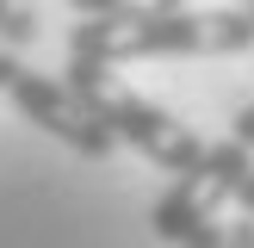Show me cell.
<instances>
[{"instance_id": "obj_1", "label": "cell", "mask_w": 254, "mask_h": 248, "mask_svg": "<svg viewBox=\"0 0 254 248\" xmlns=\"http://www.w3.org/2000/svg\"><path fill=\"white\" fill-rule=\"evenodd\" d=\"M254 44L248 6H174V12H130V19H81L68 31V56L87 62H155V56H236Z\"/></svg>"}, {"instance_id": "obj_9", "label": "cell", "mask_w": 254, "mask_h": 248, "mask_svg": "<svg viewBox=\"0 0 254 248\" xmlns=\"http://www.w3.org/2000/svg\"><path fill=\"white\" fill-rule=\"evenodd\" d=\"M19 68H25V62H19V56H12V50H6V44H0V93H6V87H12V81H19Z\"/></svg>"}, {"instance_id": "obj_6", "label": "cell", "mask_w": 254, "mask_h": 248, "mask_svg": "<svg viewBox=\"0 0 254 248\" xmlns=\"http://www.w3.org/2000/svg\"><path fill=\"white\" fill-rule=\"evenodd\" d=\"M31 37H37V6L31 0H0V44L25 50Z\"/></svg>"}, {"instance_id": "obj_8", "label": "cell", "mask_w": 254, "mask_h": 248, "mask_svg": "<svg viewBox=\"0 0 254 248\" xmlns=\"http://www.w3.org/2000/svg\"><path fill=\"white\" fill-rule=\"evenodd\" d=\"M230 136H236V143H248V149H254V106H242V112H236Z\"/></svg>"}, {"instance_id": "obj_3", "label": "cell", "mask_w": 254, "mask_h": 248, "mask_svg": "<svg viewBox=\"0 0 254 248\" xmlns=\"http://www.w3.org/2000/svg\"><path fill=\"white\" fill-rule=\"evenodd\" d=\"M254 174V149L236 143V136H223V143L205 149V161L186 174H174V186L155 198V211H149V230L161 236V242L186 248L205 223L223 217V205H236L242 198V180Z\"/></svg>"}, {"instance_id": "obj_7", "label": "cell", "mask_w": 254, "mask_h": 248, "mask_svg": "<svg viewBox=\"0 0 254 248\" xmlns=\"http://www.w3.org/2000/svg\"><path fill=\"white\" fill-rule=\"evenodd\" d=\"M186 248H254V217H236V223H205Z\"/></svg>"}, {"instance_id": "obj_4", "label": "cell", "mask_w": 254, "mask_h": 248, "mask_svg": "<svg viewBox=\"0 0 254 248\" xmlns=\"http://www.w3.org/2000/svg\"><path fill=\"white\" fill-rule=\"evenodd\" d=\"M6 99H12V106H19L44 136H56L62 149H74V155H87V161H106L112 149H118V136L93 118V106H87L68 81H56V74L19 68V81L6 87Z\"/></svg>"}, {"instance_id": "obj_2", "label": "cell", "mask_w": 254, "mask_h": 248, "mask_svg": "<svg viewBox=\"0 0 254 248\" xmlns=\"http://www.w3.org/2000/svg\"><path fill=\"white\" fill-rule=\"evenodd\" d=\"M62 81H68L74 93L93 106V118L106 124L124 149H136L143 161H155L161 174H186V168H198V161H205V149H211L205 136L186 130V124L174 118V112H161L155 99H143L136 87H124L112 62L68 56V74H62Z\"/></svg>"}, {"instance_id": "obj_5", "label": "cell", "mask_w": 254, "mask_h": 248, "mask_svg": "<svg viewBox=\"0 0 254 248\" xmlns=\"http://www.w3.org/2000/svg\"><path fill=\"white\" fill-rule=\"evenodd\" d=\"M81 19H130V12H174L186 0H68Z\"/></svg>"}, {"instance_id": "obj_10", "label": "cell", "mask_w": 254, "mask_h": 248, "mask_svg": "<svg viewBox=\"0 0 254 248\" xmlns=\"http://www.w3.org/2000/svg\"><path fill=\"white\" fill-rule=\"evenodd\" d=\"M236 205H242V211H248V217H254V174H248V180H242V198H236Z\"/></svg>"}, {"instance_id": "obj_11", "label": "cell", "mask_w": 254, "mask_h": 248, "mask_svg": "<svg viewBox=\"0 0 254 248\" xmlns=\"http://www.w3.org/2000/svg\"><path fill=\"white\" fill-rule=\"evenodd\" d=\"M242 6H248V19H254V0H242Z\"/></svg>"}]
</instances>
